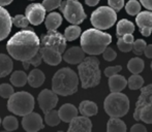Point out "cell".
<instances>
[{"label": "cell", "instance_id": "ba28073f", "mask_svg": "<svg viewBox=\"0 0 152 132\" xmlns=\"http://www.w3.org/2000/svg\"><path fill=\"white\" fill-rule=\"evenodd\" d=\"M117 14L110 6H100L91 15V24L98 30H106L116 23Z\"/></svg>", "mask_w": 152, "mask_h": 132}, {"label": "cell", "instance_id": "5b68a950", "mask_svg": "<svg viewBox=\"0 0 152 132\" xmlns=\"http://www.w3.org/2000/svg\"><path fill=\"white\" fill-rule=\"evenodd\" d=\"M129 99L121 92H112L104 102V112L111 118H122L129 110Z\"/></svg>", "mask_w": 152, "mask_h": 132}, {"label": "cell", "instance_id": "e575fe53", "mask_svg": "<svg viewBox=\"0 0 152 132\" xmlns=\"http://www.w3.org/2000/svg\"><path fill=\"white\" fill-rule=\"evenodd\" d=\"M146 41L143 39H137L136 41L134 40L132 42V52L137 55V56H141L144 53V50L146 48Z\"/></svg>", "mask_w": 152, "mask_h": 132}, {"label": "cell", "instance_id": "60d3db41", "mask_svg": "<svg viewBox=\"0 0 152 132\" xmlns=\"http://www.w3.org/2000/svg\"><path fill=\"white\" fill-rule=\"evenodd\" d=\"M122 67L119 65H116V66H109L104 69V75L110 78V76L114 75V74H117L121 71Z\"/></svg>", "mask_w": 152, "mask_h": 132}, {"label": "cell", "instance_id": "ac0fdd59", "mask_svg": "<svg viewBox=\"0 0 152 132\" xmlns=\"http://www.w3.org/2000/svg\"><path fill=\"white\" fill-rule=\"evenodd\" d=\"M85 58V52L80 46H72L67 51H64L62 59L68 64H79Z\"/></svg>", "mask_w": 152, "mask_h": 132}, {"label": "cell", "instance_id": "816d5d0a", "mask_svg": "<svg viewBox=\"0 0 152 132\" xmlns=\"http://www.w3.org/2000/svg\"><path fill=\"white\" fill-rule=\"evenodd\" d=\"M74 1H78V0H74Z\"/></svg>", "mask_w": 152, "mask_h": 132}, {"label": "cell", "instance_id": "484cf974", "mask_svg": "<svg viewBox=\"0 0 152 132\" xmlns=\"http://www.w3.org/2000/svg\"><path fill=\"white\" fill-rule=\"evenodd\" d=\"M107 131L108 132H125L126 125L120 118H111L107 124Z\"/></svg>", "mask_w": 152, "mask_h": 132}, {"label": "cell", "instance_id": "3957f363", "mask_svg": "<svg viewBox=\"0 0 152 132\" xmlns=\"http://www.w3.org/2000/svg\"><path fill=\"white\" fill-rule=\"evenodd\" d=\"M79 76L70 68H61L54 74L52 90L60 96H69L78 91Z\"/></svg>", "mask_w": 152, "mask_h": 132}, {"label": "cell", "instance_id": "4dcf8cb0", "mask_svg": "<svg viewBox=\"0 0 152 132\" xmlns=\"http://www.w3.org/2000/svg\"><path fill=\"white\" fill-rule=\"evenodd\" d=\"M144 84V80L139 74H132L127 81V86L130 90H138L141 89Z\"/></svg>", "mask_w": 152, "mask_h": 132}, {"label": "cell", "instance_id": "6da1fadb", "mask_svg": "<svg viewBox=\"0 0 152 132\" xmlns=\"http://www.w3.org/2000/svg\"><path fill=\"white\" fill-rule=\"evenodd\" d=\"M40 40L31 30H23L16 33L6 44V50L12 58L18 61H27L38 53Z\"/></svg>", "mask_w": 152, "mask_h": 132}, {"label": "cell", "instance_id": "ffe728a7", "mask_svg": "<svg viewBox=\"0 0 152 132\" xmlns=\"http://www.w3.org/2000/svg\"><path fill=\"white\" fill-rule=\"evenodd\" d=\"M127 86V81L120 74H114L109 78V87L112 92H121Z\"/></svg>", "mask_w": 152, "mask_h": 132}, {"label": "cell", "instance_id": "7c38bea8", "mask_svg": "<svg viewBox=\"0 0 152 132\" xmlns=\"http://www.w3.org/2000/svg\"><path fill=\"white\" fill-rule=\"evenodd\" d=\"M25 17L28 19L29 23L34 26L42 24L46 18V9L40 3H31L26 7Z\"/></svg>", "mask_w": 152, "mask_h": 132}, {"label": "cell", "instance_id": "5bb4252c", "mask_svg": "<svg viewBox=\"0 0 152 132\" xmlns=\"http://www.w3.org/2000/svg\"><path fill=\"white\" fill-rule=\"evenodd\" d=\"M136 23L143 36H146V37L150 36L152 32V12H139L138 17L136 18Z\"/></svg>", "mask_w": 152, "mask_h": 132}, {"label": "cell", "instance_id": "4316f807", "mask_svg": "<svg viewBox=\"0 0 152 132\" xmlns=\"http://www.w3.org/2000/svg\"><path fill=\"white\" fill-rule=\"evenodd\" d=\"M144 61L141 58H132L128 61L127 63V69L132 72V74H139L144 69Z\"/></svg>", "mask_w": 152, "mask_h": 132}, {"label": "cell", "instance_id": "836d02e7", "mask_svg": "<svg viewBox=\"0 0 152 132\" xmlns=\"http://www.w3.org/2000/svg\"><path fill=\"white\" fill-rule=\"evenodd\" d=\"M12 25H15L16 27H19V28L26 29L29 26L28 19L25 16H23V15H17L16 17H14V19H12Z\"/></svg>", "mask_w": 152, "mask_h": 132}, {"label": "cell", "instance_id": "ab89813d", "mask_svg": "<svg viewBox=\"0 0 152 132\" xmlns=\"http://www.w3.org/2000/svg\"><path fill=\"white\" fill-rule=\"evenodd\" d=\"M117 46L118 49L121 51V52H124V53H127V52H130L132 50V44L130 42H126L122 39L121 37H118V41H117Z\"/></svg>", "mask_w": 152, "mask_h": 132}, {"label": "cell", "instance_id": "f546056e", "mask_svg": "<svg viewBox=\"0 0 152 132\" xmlns=\"http://www.w3.org/2000/svg\"><path fill=\"white\" fill-rule=\"evenodd\" d=\"M60 118H59V115L57 110H50V112H46L45 114V122H46L47 125L51 127L57 126V125L60 123Z\"/></svg>", "mask_w": 152, "mask_h": 132}, {"label": "cell", "instance_id": "74e56055", "mask_svg": "<svg viewBox=\"0 0 152 132\" xmlns=\"http://www.w3.org/2000/svg\"><path fill=\"white\" fill-rule=\"evenodd\" d=\"M61 2V0H44L42 4L45 7V9H46V12H51V10L58 8Z\"/></svg>", "mask_w": 152, "mask_h": 132}, {"label": "cell", "instance_id": "9a60e30c", "mask_svg": "<svg viewBox=\"0 0 152 132\" xmlns=\"http://www.w3.org/2000/svg\"><path fill=\"white\" fill-rule=\"evenodd\" d=\"M92 130V123L89 117H78L69 122L68 132H90Z\"/></svg>", "mask_w": 152, "mask_h": 132}, {"label": "cell", "instance_id": "d4e9b609", "mask_svg": "<svg viewBox=\"0 0 152 132\" xmlns=\"http://www.w3.org/2000/svg\"><path fill=\"white\" fill-rule=\"evenodd\" d=\"M134 31V25L132 22H129L126 19L119 21L118 24H117V36L118 37H122L125 34H132Z\"/></svg>", "mask_w": 152, "mask_h": 132}, {"label": "cell", "instance_id": "52a82bcc", "mask_svg": "<svg viewBox=\"0 0 152 132\" xmlns=\"http://www.w3.org/2000/svg\"><path fill=\"white\" fill-rule=\"evenodd\" d=\"M34 105H35L34 97L30 93L25 91L14 93L7 101V110L14 115L21 117L31 112Z\"/></svg>", "mask_w": 152, "mask_h": 132}, {"label": "cell", "instance_id": "681fc988", "mask_svg": "<svg viewBox=\"0 0 152 132\" xmlns=\"http://www.w3.org/2000/svg\"><path fill=\"white\" fill-rule=\"evenodd\" d=\"M0 125H1V119H0Z\"/></svg>", "mask_w": 152, "mask_h": 132}, {"label": "cell", "instance_id": "f1b7e54d", "mask_svg": "<svg viewBox=\"0 0 152 132\" xmlns=\"http://www.w3.org/2000/svg\"><path fill=\"white\" fill-rule=\"evenodd\" d=\"M80 35H81V28L78 25L68 26L65 29V31H64V37H65L66 41H72V40L77 39Z\"/></svg>", "mask_w": 152, "mask_h": 132}, {"label": "cell", "instance_id": "cb8c5ba5", "mask_svg": "<svg viewBox=\"0 0 152 132\" xmlns=\"http://www.w3.org/2000/svg\"><path fill=\"white\" fill-rule=\"evenodd\" d=\"M61 23H62V17L59 12H51L46 18V21H45L46 28L48 29V31L57 30V28L60 26Z\"/></svg>", "mask_w": 152, "mask_h": 132}, {"label": "cell", "instance_id": "7402d4cb", "mask_svg": "<svg viewBox=\"0 0 152 132\" xmlns=\"http://www.w3.org/2000/svg\"><path fill=\"white\" fill-rule=\"evenodd\" d=\"M14 64L10 56L5 54H0V78H5L12 72Z\"/></svg>", "mask_w": 152, "mask_h": 132}, {"label": "cell", "instance_id": "ee69618b", "mask_svg": "<svg viewBox=\"0 0 152 132\" xmlns=\"http://www.w3.org/2000/svg\"><path fill=\"white\" fill-rule=\"evenodd\" d=\"M143 54H145V56H146L147 58L152 59V44L146 46V48H145L144 53H143Z\"/></svg>", "mask_w": 152, "mask_h": 132}, {"label": "cell", "instance_id": "603a6c76", "mask_svg": "<svg viewBox=\"0 0 152 132\" xmlns=\"http://www.w3.org/2000/svg\"><path fill=\"white\" fill-rule=\"evenodd\" d=\"M79 110L82 114V116L85 117H92L95 116L98 112V107L96 103L93 101H89V100H84L80 103L79 106Z\"/></svg>", "mask_w": 152, "mask_h": 132}, {"label": "cell", "instance_id": "30bf717a", "mask_svg": "<svg viewBox=\"0 0 152 132\" xmlns=\"http://www.w3.org/2000/svg\"><path fill=\"white\" fill-rule=\"evenodd\" d=\"M40 46H47V48L54 49L59 53L63 54L66 49V39L64 35L56 30L48 31V33L42 37L40 41Z\"/></svg>", "mask_w": 152, "mask_h": 132}, {"label": "cell", "instance_id": "4fadbf2b", "mask_svg": "<svg viewBox=\"0 0 152 132\" xmlns=\"http://www.w3.org/2000/svg\"><path fill=\"white\" fill-rule=\"evenodd\" d=\"M22 126L24 130L28 132H36L44 129V122H42V116L37 112H29V114L23 116Z\"/></svg>", "mask_w": 152, "mask_h": 132}, {"label": "cell", "instance_id": "d6a6232c", "mask_svg": "<svg viewBox=\"0 0 152 132\" xmlns=\"http://www.w3.org/2000/svg\"><path fill=\"white\" fill-rule=\"evenodd\" d=\"M125 10L130 16H137L141 12V4L137 0H129L125 5Z\"/></svg>", "mask_w": 152, "mask_h": 132}, {"label": "cell", "instance_id": "f35d334b", "mask_svg": "<svg viewBox=\"0 0 152 132\" xmlns=\"http://www.w3.org/2000/svg\"><path fill=\"white\" fill-rule=\"evenodd\" d=\"M102 57H104V60L109 61V62H111V61H114L115 59H116V57H117V53L115 52L112 48H108V46L104 49V51L102 53Z\"/></svg>", "mask_w": 152, "mask_h": 132}, {"label": "cell", "instance_id": "c3c4849f", "mask_svg": "<svg viewBox=\"0 0 152 132\" xmlns=\"http://www.w3.org/2000/svg\"><path fill=\"white\" fill-rule=\"evenodd\" d=\"M12 0H0V6H6L12 3Z\"/></svg>", "mask_w": 152, "mask_h": 132}, {"label": "cell", "instance_id": "2e32d148", "mask_svg": "<svg viewBox=\"0 0 152 132\" xmlns=\"http://www.w3.org/2000/svg\"><path fill=\"white\" fill-rule=\"evenodd\" d=\"M39 54L42 60L49 65H58L62 61V54L54 49L47 48V46H39Z\"/></svg>", "mask_w": 152, "mask_h": 132}, {"label": "cell", "instance_id": "d6986e66", "mask_svg": "<svg viewBox=\"0 0 152 132\" xmlns=\"http://www.w3.org/2000/svg\"><path fill=\"white\" fill-rule=\"evenodd\" d=\"M59 118L65 123H69L74 118L78 116V110L75 105L70 103H65L58 110Z\"/></svg>", "mask_w": 152, "mask_h": 132}, {"label": "cell", "instance_id": "8fae6325", "mask_svg": "<svg viewBox=\"0 0 152 132\" xmlns=\"http://www.w3.org/2000/svg\"><path fill=\"white\" fill-rule=\"evenodd\" d=\"M37 100H38V104H39L40 110H42L44 114L54 110V107H56L57 103H58L57 94L53 90H49V89L42 90V92L38 94Z\"/></svg>", "mask_w": 152, "mask_h": 132}, {"label": "cell", "instance_id": "8992f818", "mask_svg": "<svg viewBox=\"0 0 152 132\" xmlns=\"http://www.w3.org/2000/svg\"><path fill=\"white\" fill-rule=\"evenodd\" d=\"M136 121H143L146 124H152V85L144 87L136 102V110L134 112Z\"/></svg>", "mask_w": 152, "mask_h": 132}, {"label": "cell", "instance_id": "b9f144b4", "mask_svg": "<svg viewBox=\"0 0 152 132\" xmlns=\"http://www.w3.org/2000/svg\"><path fill=\"white\" fill-rule=\"evenodd\" d=\"M108 3L115 12H119L124 6V0H108Z\"/></svg>", "mask_w": 152, "mask_h": 132}, {"label": "cell", "instance_id": "bcb514c9", "mask_svg": "<svg viewBox=\"0 0 152 132\" xmlns=\"http://www.w3.org/2000/svg\"><path fill=\"white\" fill-rule=\"evenodd\" d=\"M121 38L124 40V41L130 42V44H132V42H134V35H132V34H125V35H123Z\"/></svg>", "mask_w": 152, "mask_h": 132}, {"label": "cell", "instance_id": "e0dca14e", "mask_svg": "<svg viewBox=\"0 0 152 132\" xmlns=\"http://www.w3.org/2000/svg\"><path fill=\"white\" fill-rule=\"evenodd\" d=\"M12 22L10 15L3 6H0V41L5 39L12 30Z\"/></svg>", "mask_w": 152, "mask_h": 132}, {"label": "cell", "instance_id": "7dc6e473", "mask_svg": "<svg viewBox=\"0 0 152 132\" xmlns=\"http://www.w3.org/2000/svg\"><path fill=\"white\" fill-rule=\"evenodd\" d=\"M99 0H85V3L88 6H95L96 4H98Z\"/></svg>", "mask_w": 152, "mask_h": 132}, {"label": "cell", "instance_id": "7bdbcfd3", "mask_svg": "<svg viewBox=\"0 0 152 132\" xmlns=\"http://www.w3.org/2000/svg\"><path fill=\"white\" fill-rule=\"evenodd\" d=\"M130 131H132V132H146L147 129L143 124H136V125H134V126L132 127Z\"/></svg>", "mask_w": 152, "mask_h": 132}, {"label": "cell", "instance_id": "8d00e7d4", "mask_svg": "<svg viewBox=\"0 0 152 132\" xmlns=\"http://www.w3.org/2000/svg\"><path fill=\"white\" fill-rule=\"evenodd\" d=\"M14 88L10 84H1L0 85V96L3 98H10L14 94Z\"/></svg>", "mask_w": 152, "mask_h": 132}, {"label": "cell", "instance_id": "83f0119b", "mask_svg": "<svg viewBox=\"0 0 152 132\" xmlns=\"http://www.w3.org/2000/svg\"><path fill=\"white\" fill-rule=\"evenodd\" d=\"M10 83L15 87H23L27 83V74L22 70H17L10 75Z\"/></svg>", "mask_w": 152, "mask_h": 132}, {"label": "cell", "instance_id": "f907efd6", "mask_svg": "<svg viewBox=\"0 0 152 132\" xmlns=\"http://www.w3.org/2000/svg\"><path fill=\"white\" fill-rule=\"evenodd\" d=\"M151 69H152V62H151Z\"/></svg>", "mask_w": 152, "mask_h": 132}, {"label": "cell", "instance_id": "277c9868", "mask_svg": "<svg viewBox=\"0 0 152 132\" xmlns=\"http://www.w3.org/2000/svg\"><path fill=\"white\" fill-rule=\"evenodd\" d=\"M79 78L83 89H89L97 86L100 82L99 60L95 57H85L78 66Z\"/></svg>", "mask_w": 152, "mask_h": 132}, {"label": "cell", "instance_id": "7a4b0ae2", "mask_svg": "<svg viewBox=\"0 0 152 132\" xmlns=\"http://www.w3.org/2000/svg\"><path fill=\"white\" fill-rule=\"evenodd\" d=\"M112 42V36L98 29H88L81 34V48L86 54L95 56L102 54Z\"/></svg>", "mask_w": 152, "mask_h": 132}, {"label": "cell", "instance_id": "44dd1931", "mask_svg": "<svg viewBox=\"0 0 152 132\" xmlns=\"http://www.w3.org/2000/svg\"><path fill=\"white\" fill-rule=\"evenodd\" d=\"M46 76L44 72L39 69H33L30 73L27 75V83L32 87V88H38L45 83Z\"/></svg>", "mask_w": 152, "mask_h": 132}, {"label": "cell", "instance_id": "1f68e13d", "mask_svg": "<svg viewBox=\"0 0 152 132\" xmlns=\"http://www.w3.org/2000/svg\"><path fill=\"white\" fill-rule=\"evenodd\" d=\"M2 125H3L4 129L7 131H14L16 129H18L19 127V122L17 120L16 117L14 116H8V117H5L2 122Z\"/></svg>", "mask_w": 152, "mask_h": 132}, {"label": "cell", "instance_id": "9c48e42d", "mask_svg": "<svg viewBox=\"0 0 152 132\" xmlns=\"http://www.w3.org/2000/svg\"><path fill=\"white\" fill-rule=\"evenodd\" d=\"M61 12L67 22L72 25H79L86 19V14L84 12L82 4L79 1L65 0L59 5Z\"/></svg>", "mask_w": 152, "mask_h": 132}, {"label": "cell", "instance_id": "d590c367", "mask_svg": "<svg viewBox=\"0 0 152 132\" xmlns=\"http://www.w3.org/2000/svg\"><path fill=\"white\" fill-rule=\"evenodd\" d=\"M42 56H40L39 52H38V53H36V54L34 55V56L32 57V58L29 59V60L22 62V63H23V67H24L25 69L27 70V69L29 68V65L39 66V65H40V63H42Z\"/></svg>", "mask_w": 152, "mask_h": 132}, {"label": "cell", "instance_id": "f6af8a7d", "mask_svg": "<svg viewBox=\"0 0 152 132\" xmlns=\"http://www.w3.org/2000/svg\"><path fill=\"white\" fill-rule=\"evenodd\" d=\"M140 1L144 7H146L149 10H152V0H140Z\"/></svg>", "mask_w": 152, "mask_h": 132}]
</instances>
